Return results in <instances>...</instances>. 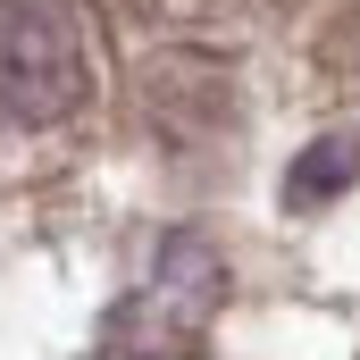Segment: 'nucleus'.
<instances>
[{
    "label": "nucleus",
    "mask_w": 360,
    "mask_h": 360,
    "mask_svg": "<svg viewBox=\"0 0 360 360\" xmlns=\"http://www.w3.org/2000/svg\"><path fill=\"white\" fill-rule=\"evenodd\" d=\"M92 76L101 42L84 0H0V126H68Z\"/></svg>",
    "instance_id": "obj_1"
}]
</instances>
